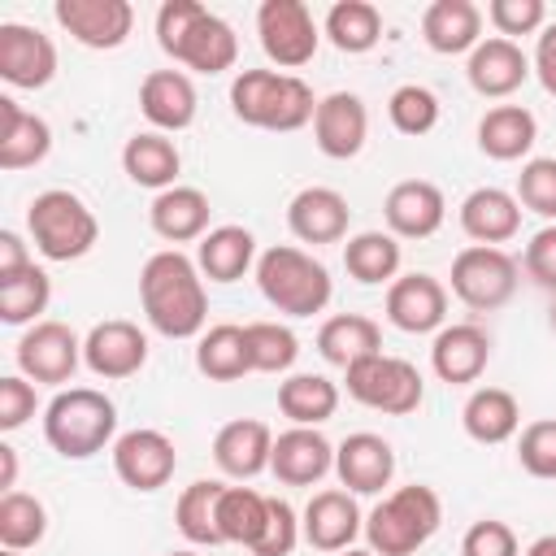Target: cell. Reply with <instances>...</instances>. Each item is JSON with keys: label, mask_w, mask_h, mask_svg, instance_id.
<instances>
[{"label": "cell", "mask_w": 556, "mask_h": 556, "mask_svg": "<svg viewBox=\"0 0 556 556\" xmlns=\"http://www.w3.org/2000/svg\"><path fill=\"white\" fill-rule=\"evenodd\" d=\"M195 369H200L208 382H235V378L252 374L243 326H235V321L208 326V330L200 334V343H195Z\"/></svg>", "instance_id": "obj_36"}, {"label": "cell", "mask_w": 556, "mask_h": 556, "mask_svg": "<svg viewBox=\"0 0 556 556\" xmlns=\"http://www.w3.org/2000/svg\"><path fill=\"white\" fill-rule=\"evenodd\" d=\"M369 139V109L356 91H330L313 113V143L330 161H352Z\"/></svg>", "instance_id": "obj_17"}, {"label": "cell", "mask_w": 556, "mask_h": 556, "mask_svg": "<svg viewBox=\"0 0 556 556\" xmlns=\"http://www.w3.org/2000/svg\"><path fill=\"white\" fill-rule=\"evenodd\" d=\"M30 265H35V261H30L26 243H22V235L0 230V282L13 278V274H22V269H30Z\"/></svg>", "instance_id": "obj_54"}, {"label": "cell", "mask_w": 556, "mask_h": 556, "mask_svg": "<svg viewBox=\"0 0 556 556\" xmlns=\"http://www.w3.org/2000/svg\"><path fill=\"white\" fill-rule=\"evenodd\" d=\"M421 39L439 56H460L482 43V9L473 0H434L421 13Z\"/></svg>", "instance_id": "obj_30"}, {"label": "cell", "mask_w": 556, "mask_h": 556, "mask_svg": "<svg viewBox=\"0 0 556 556\" xmlns=\"http://www.w3.org/2000/svg\"><path fill=\"white\" fill-rule=\"evenodd\" d=\"M156 43L195 74H226L239 61L235 26L208 13L200 0H165L156 9Z\"/></svg>", "instance_id": "obj_2"}, {"label": "cell", "mask_w": 556, "mask_h": 556, "mask_svg": "<svg viewBox=\"0 0 556 556\" xmlns=\"http://www.w3.org/2000/svg\"><path fill=\"white\" fill-rule=\"evenodd\" d=\"M539 139V122L526 104H495L478 122V148L491 161H521Z\"/></svg>", "instance_id": "obj_34"}, {"label": "cell", "mask_w": 556, "mask_h": 556, "mask_svg": "<svg viewBox=\"0 0 556 556\" xmlns=\"http://www.w3.org/2000/svg\"><path fill=\"white\" fill-rule=\"evenodd\" d=\"M387 117H391V126H395L400 135H408V139L430 135V130L439 126V96H434L430 87H421V83H404V87L391 91Z\"/></svg>", "instance_id": "obj_45"}, {"label": "cell", "mask_w": 556, "mask_h": 556, "mask_svg": "<svg viewBox=\"0 0 556 556\" xmlns=\"http://www.w3.org/2000/svg\"><path fill=\"white\" fill-rule=\"evenodd\" d=\"M460 426L473 443L482 447H495V443H508L517 430H521V404L513 391L504 387H478L465 408H460Z\"/></svg>", "instance_id": "obj_32"}, {"label": "cell", "mask_w": 556, "mask_h": 556, "mask_svg": "<svg viewBox=\"0 0 556 556\" xmlns=\"http://www.w3.org/2000/svg\"><path fill=\"white\" fill-rule=\"evenodd\" d=\"M334 469V447L317 426H291L274 439L269 473L282 486H313Z\"/></svg>", "instance_id": "obj_18"}, {"label": "cell", "mask_w": 556, "mask_h": 556, "mask_svg": "<svg viewBox=\"0 0 556 556\" xmlns=\"http://www.w3.org/2000/svg\"><path fill=\"white\" fill-rule=\"evenodd\" d=\"M343 387L356 404L374 408V413H387V417H408L421 408V395H426V382L417 374L413 361L404 356H387V352H374L356 365L343 369Z\"/></svg>", "instance_id": "obj_8"}, {"label": "cell", "mask_w": 556, "mask_h": 556, "mask_svg": "<svg viewBox=\"0 0 556 556\" xmlns=\"http://www.w3.org/2000/svg\"><path fill=\"white\" fill-rule=\"evenodd\" d=\"M222 491H226V482L200 478L178 495L174 521H178V534L187 543H195V547H217L222 543V534H217V500H222Z\"/></svg>", "instance_id": "obj_41"}, {"label": "cell", "mask_w": 556, "mask_h": 556, "mask_svg": "<svg viewBox=\"0 0 556 556\" xmlns=\"http://www.w3.org/2000/svg\"><path fill=\"white\" fill-rule=\"evenodd\" d=\"M52 300V282L39 265L13 274L0 282V321L4 326H35V317L48 308Z\"/></svg>", "instance_id": "obj_42"}, {"label": "cell", "mask_w": 556, "mask_h": 556, "mask_svg": "<svg viewBox=\"0 0 556 556\" xmlns=\"http://www.w3.org/2000/svg\"><path fill=\"white\" fill-rule=\"evenodd\" d=\"M117 434V404L96 387H65L43 408V439L65 460H87L104 452Z\"/></svg>", "instance_id": "obj_4"}, {"label": "cell", "mask_w": 556, "mask_h": 556, "mask_svg": "<svg viewBox=\"0 0 556 556\" xmlns=\"http://www.w3.org/2000/svg\"><path fill=\"white\" fill-rule=\"evenodd\" d=\"M22 378L43 382V387H61L74 378V369L83 365V339L74 334V326L65 321H35L26 326V334L13 348Z\"/></svg>", "instance_id": "obj_11"}, {"label": "cell", "mask_w": 556, "mask_h": 556, "mask_svg": "<svg viewBox=\"0 0 556 556\" xmlns=\"http://www.w3.org/2000/svg\"><path fill=\"white\" fill-rule=\"evenodd\" d=\"M256 35H261V52L278 70L308 65L317 56V43H321V26L313 22V9L304 0H261Z\"/></svg>", "instance_id": "obj_10"}, {"label": "cell", "mask_w": 556, "mask_h": 556, "mask_svg": "<svg viewBox=\"0 0 556 556\" xmlns=\"http://www.w3.org/2000/svg\"><path fill=\"white\" fill-rule=\"evenodd\" d=\"M300 530H304V543L317 547V552H348L352 539L365 530V517L356 508V495L352 491H317L304 513H300Z\"/></svg>", "instance_id": "obj_19"}, {"label": "cell", "mask_w": 556, "mask_h": 556, "mask_svg": "<svg viewBox=\"0 0 556 556\" xmlns=\"http://www.w3.org/2000/svg\"><path fill=\"white\" fill-rule=\"evenodd\" d=\"M139 304H143V317L156 334L165 339H195L204 334V321H208V291H204V274L200 265L178 252V248H165V252H152L139 269Z\"/></svg>", "instance_id": "obj_1"}, {"label": "cell", "mask_w": 556, "mask_h": 556, "mask_svg": "<svg viewBox=\"0 0 556 556\" xmlns=\"http://www.w3.org/2000/svg\"><path fill=\"white\" fill-rule=\"evenodd\" d=\"M517 204L556 222V156H530L517 174Z\"/></svg>", "instance_id": "obj_46"}, {"label": "cell", "mask_w": 556, "mask_h": 556, "mask_svg": "<svg viewBox=\"0 0 556 556\" xmlns=\"http://www.w3.org/2000/svg\"><path fill=\"white\" fill-rule=\"evenodd\" d=\"M530 74H534V70H530V56L521 52V43L500 39V35L482 39V43L469 52V61H465V78H469V87H473L482 100H504V96H513Z\"/></svg>", "instance_id": "obj_21"}, {"label": "cell", "mask_w": 556, "mask_h": 556, "mask_svg": "<svg viewBox=\"0 0 556 556\" xmlns=\"http://www.w3.org/2000/svg\"><path fill=\"white\" fill-rule=\"evenodd\" d=\"M243 334H248L252 374H287L295 365V356H300V339L282 321H248Z\"/></svg>", "instance_id": "obj_44"}, {"label": "cell", "mask_w": 556, "mask_h": 556, "mask_svg": "<svg viewBox=\"0 0 556 556\" xmlns=\"http://www.w3.org/2000/svg\"><path fill=\"white\" fill-rule=\"evenodd\" d=\"M52 17L74 43L96 48V52L122 48L135 30V4L130 0H56Z\"/></svg>", "instance_id": "obj_12"}, {"label": "cell", "mask_w": 556, "mask_h": 556, "mask_svg": "<svg viewBox=\"0 0 556 556\" xmlns=\"http://www.w3.org/2000/svg\"><path fill=\"white\" fill-rule=\"evenodd\" d=\"M165 556H200V552H165Z\"/></svg>", "instance_id": "obj_58"}, {"label": "cell", "mask_w": 556, "mask_h": 556, "mask_svg": "<svg viewBox=\"0 0 556 556\" xmlns=\"http://www.w3.org/2000/svg\"><path fill=\"white\" fill-rule=\"evenodd\" d=\"M300 539H304V530H300V517H295V508H291L287 500L269 495V517H265V530H261V539L252 543V556H291Z\"/></svg>", "instance_id": "obj_49"}, {"label": "cell", "mask_w": 556, "mask_h": 556, "mask_svg": "<svg viewBox=\"0 0 556 556\" xmlns=\"http://www.w3.org/2000/svg\"><path fill=\"white\" fill-rule=\"evenodd\" d=\"M339 556H378V552H361V547H348V552H339Z\"/></svg>", "instance_id": "obj_57"}, {"label": "cell", "mask_w": 556, "mask_h": 556, "mask_svg": "<svg viewBox=\"0 0 556 556\" xmlns=\"http://www.w3.org/2000/svg\"><path fill=\"white\" fill-rule=\"evenodd\" d=\"M122 169H126V178L135 182V187H148V191H169V187H178L174 178H178V169H182V156H178V143L169 139V135H161V130H139V135H130L126 139V148H122Z\"/></svg>", "instance_id": "obj_31"}, {"label": "cell", "mask_w": 556, "mask_h": 556, "mask_svg": "<svg viewBox=\"0 0 556 556\" xmlns=\"http://www.w3.org/2000/svg\"><path fill=\"white\" fill-rule=\"evenodd\" d=\"M278 408L295 426H321L339 408V387L326 374H291L287 382H278Z\"/></svg>", "instance_id": "obj_39"}, {"label": "cell", "mask_w": 556, "mask_h": 556, "mask_svg": "<svg viewBox=\"0 0 556 556\" xmlns=\"http://www.w3.org/2000/svg\"><path fill=\"white\" fill-rule=\"evenodd\" d=\"M195 265L208 282H239L256 265V239L248 226H217L195 243Z\"/></svg>", "instance_id": "obj_35"}, {"label": "cell", "mask_w": 556, "mask_h": 556, "mask_svg": "<svg viewBox=\"0 0 556 556\" xmlns=\"http://www.w3.org/2000/svg\"><path fill=\"white\" fill-rule=\"evenodd\" d=\"M352 208L334 187H304L287 204V226L300 243H339L348 235Z\"/></svg>", "instance_id": "obj_26"}, {"label": "cell", "mask_w": 556, "mask_h": 556, "mask_svg": "<svg viewBox=\"0 0 556 556\" xmlns=\"http://www.w3.org/2000/svg\"><path fill=\"white\" fill-rule=\"evenodd\" d=\"M486 22L500 30V39L517 43V35H539L547 26V4L543 0H491Z\"/></svg>", "instance_id": "obj_48"}, {"label": "cell", "mask_w": 556, "mask_h": 556, "mask_svg": "<svg viewBox=\"0 0 556 556\" xmlns=\"http://www.w3.org/2000/svg\"><path fill=\"white\" fill-rule=\"evenodd\" d=\"M269 517V495H261L256 486H226L217 500V534L222 543H239L252 552V543L261 539Z\"/></svg>", "instance_id": "obj_40"}, {"label": "cell", "mask_w": 556, "mask_h": 556, "mask_svg": "<svg viewBox=\"0 0 556 556\" xmlns=\"http://www.w3.org/2000/svg\"><path fill=\"white\" fill-rule=\"evenodd\" d=\"M387 321L404 334H439L447 321V287L434 274H400L387 287Z\"/></svg>", "instance_id": "obj_16"}, {"label": "cell", "mask_w": 556, "mask_h": 556, "mask_svg": "<svg viewBox=\"0 0 556 556\" xmlns=\"http://www.w3.org/2000/svg\"><path fill=\"white\" fill-rule=\"evenodd\" d=\"M35 387H30V378H22V374H4L0 378V430L9 434V430H17V426H26L30 417H35Z\"/></svg>", "instance_id": "obj_51"}, {"label": "cell", "mask_w": 556, "mask_h": 556, "mask_svg": "<svg viewBox=\"0 0 556 556\" xmlns=\"http://www.w3.org/2000/svg\"><path fill=\"white\" fill-rule=\"evenodd\" d=\"M526 556H556V534H543V539H534V543L526 547Z\"/></svg>", "instance_id": "obj_56"}, {"label": "cell", "mask_w": 556, "mask_h": 556, "mask_svg": "<svg viewBox=\"0 0 556 556\" xmlns=\"http://www.w3.org/2000/svg\"><path fill=\"white\" fill-rule=\"evenodd\" d=\"M230 109H235V117L243 126L291 135V130H300V126L313 122L317 100H313V87L300 74L239 70L235 83H230Z\"/></svg>", "instance_id": "obj_3"}, {"label": "cell", "mask_w": 556, "mask_h": 556, "mask_svg": "<svg viewBox=\"0 0 556 556\" xmlns=\"http://www.w3.org/2000/svg\"><path fill=\"white\" fill-rule=\"evenodd\" d=\"M26 230H30V243H35V252L43 261H78L100 239L96 213L87 208L83 195L65 191V187H48V191H39L30 200Z\"/></svg>", "instance_id": "obj_7"}, {"label": "cell", "mask_w": 556, "mask_h": 556, "mask_svg": "<svg viewBox=\"0 0 556 556\" xmlns=\"http://www.w3.org/2000/svg\"><path fill=\"white\" fill-rule=\"evenodd\" d=\"M486 361H491V334L473 321L443 326L430 343V369L439 374V382H452V387L478 382Z\"/></svg>", "instance_id": "obj_22"}, {"label": "cell", "mask_w": 556, "mask_h": 556, "mask_svg": "<svg viewBox=\"0 0 556 556\" xmlns=\"http://www.w3.org/2000/svg\"><path fill=\"white\" fill-rule=\"evenodd\" d=\"M269 456H274V430L265 421H256V417H235L213 439L217 469L226 478H239V482L265 473L269 469Z\"/></svg>", "instance_id": "obj_25"}, {"label": "cell", "mask_w": 556, "mask_h": 556, "mask_svg": "<svg viewBox=\"0 0 556 556\" xmlns=\"http://www.w3.org/2000/svg\"><path fill=\"white\" fill-rule=\"evenodd\" d=\"M343 269L361 287L395 282L400 278V239L391 230H361V235H352L348 248H343Z\"/></svg>", "instance_id": "obj_37"}, {"label": "cell", "mask_w": 556, "mask_h": 556, "mask_svg": "<svg viewBox=\"0 0 556 556\" xmlns=\"http://www.w3.org/2000/svg\"><path fill=\"white\" fill-rule=\"evenodd\" d=\"M139 113L161 130V135H174V130H187L200 113V96H195V83L182 74V70H152L143 83H139Z\"/></svg>", "instance_id": "obj_24"}, {"label": "cell", "mask_w": 556, "mask_h": 556, "mask_svg": "<svg viewBox=\"0 0 556 556\" xmlns=\"http://www.w3.org/2000/svg\"><path fill=\"white\" fill-rule=\"evenodd\" d=\"M460 230L482 243V248H500L508 239H517L521 230V204L513 191L504 187H478L460 200Z\"/></svg>", "instance_id": "obj_28"}, {"label": "cell", "mask_w": 556, "mask_h": 556, "mask_svg": "<svg viewBox=\"0 0 556 556\" xmlns=\"http://www.w3.org/2000/svg\"><path fill=\"white\" fill-rule=\"evenodd\" d=\"M321 35H326L339 52L361 56V52L378 48V39H382V13H378V4H369V0H339V4H330Z\"/></svg>", "instance_id": "obj_38"}, {"label": "cell", "mask_w": 556, "mask_h": 556, "mask_svg": "<svg viewBox=\"0 0 556 556\" xmlns=\"http://www.w3.org/2000/svg\"><path fill=\"white\" fill-rule=\"evenodd\" d=\"M17 482V447L0 443V491H13Z\"/></svg>", "instance_id": "obj_55"}, {"label": "cell", "mask_w": 556, "mask_h": 556, "mask_svg": "<svg viewBox=\"0 0 556 556\" xmlns=\"http://www.w3.org/2000/svg\"><path fill=\"white\" fill-rule=\"evenodd\" d=\"M517 460L530 478H543L552 482L556 478V417H543V421H530L517 439Z\"/></svg>", "instance_id": "obj_47"}, {"label": "cell", "mask_w": 556, "mask_h": 556, "mask_svg": "<svg viewBox=\"0 0 556 556\" xmlns=\"http://www.w3.org/2000/svg\"><path fill=\"white\" fill-rule=\"evenodd\" d=\"M0 78L17 91H39L56 78V43L26 22H0Z\"/></svg>", "instance_id": "obj_13"}, {"label": "cell", "mask_w": 556, "mask_h": 556, "mask_svg": "<svg viewBox=\"0 0 556 556\" xmlns=\"http://www.w3.org/2000/svg\"><path fill=\"white\" fill-rule=\"evenodd\" d=\"M113 469L130 491H161L178 469V447L161 430H126L113 443Z\"/></svg>", "instance_id": "obj_15"}, {"label": "cell", "mask_w": 556, "mask_h": 556, "mask_svg": "<svg viewBox=\"0 0 556 556\" xmlns=\"http://www.w3.org/2000/svg\"><path fill=\"white\" fill-rule=\"evenodd\" d=\"M43 534H48V508L26 491H4L0 495V547L26 552Z\"/></svg>", "instance_id": "obj_43"}, {"label": "cell", "mask_w": 556, "mask_h": 556, "mask_svg": "<svg viewBox=\"0 0 556 556\" xmlns=\"http://www.w3.org/2000/svg\"><path fill=\"white\" fill-rule=\"evenodd\" d=\"M517 261L504 248L469 243L452 256V295L473 313H495L517 295Z\"/></svg>", "instance_id": "obj_9"}, {"label": "cell", "mask_w": 556, "mask_h": 556, "mask_svg": "<svg viewBox=\"0 0 556 556\" xmlns=\"http://www.w3.org/2000/svg\"><path fill=\"white\" fill-rule=\"evenodd\" d=\"M83 365L96 378H109V382L135 378L148 365V334L126 317L96 321L87 330V339H83Z\"/></svg>", "instance_id": "obj_14"}, {"label": "cell", "mask_w": 556, "mask_h": 556, "mask_svg": "<svg viewBox=\"0 0 556 556\" xmlns=\"http://www.w3.org/2000/svg\"><path fill=\"white\" fill-rule=\"evenodd\" d=\"M460 556H521L517 547V534L508 521H495V517H482L465 530L460 539Z\"/></svg>", "instance_id": "obj_50"}, {"label": "cell", "mask_w": 556, "mask_h": 556, "mask_svg": "<svg viewBox=\"0 0 556 556\" xmlns=\"http://www.w3.org/2000/svg\"><path fill=\"white\" fill-rule=\"evenodd\" d=\"M521 265H526V274H530L539 287L556 291V222H552V226H543V230L526 243Z\"/></svg>", "instance_id": "obj_52"}, {"label": "cell", "mask_w": 556, "mask_h": 556, "mask_svg": "<svg viewBox=\"0 0 556 556\" xmlns=\"http://www.w3.org/2000/svg\"><path fill=\"white\" fill-rule=\"evenodd\" d=\"M208 217H213V204L200 187H169L152 200L148 208V226L156 239L165 243H195L208 235Z\"/></svg>", "instance_id": "obj_29"}, {"label": "cell", "mask_w": 556, "mask_h": 556, "mask_svg": "<svg viewBox=\"0 0 556 556\" xmlns=\"http://www.w3.org/2000/svg\"><path fill=\"white\" fill-rule=\"evenodd\" d=\"M317 352H321L326 365L348 369V365L382 352V326L365 313H334L317 330Z\"/></svg>", "instance_id": "obj_33"}, {"label": "cell", "mask_w": 556, "mask_h": 556, "mask_svg": "<svg viewBox=\"0 0 556 556\" xmlns=\"http://www.w3.org/2000/svg\"><path fill=\"white\" fill-rule=\"evenodd\" d=\"M382 217H387V230L395 239H430L447 217V200H443V191L434 182L404 178V182H395L387 191Z\"/></svg>", "instance_id": "obj_20"}, {"label": "cell", "mask_w": 556, "mask_h": 556, "mask_svg": "<svg viewBox=\"0 0 556 556\" xmlns=\"http://www.w3.org/2000/svg\"><path fill=\"white\" fill-rule=\"evenodd\" d=\"M534 78L543 83L547 96H556V22H547L539 30V43H534V61H530Z\"/></svg>", "instance_id": "obj_53"}, {"label": "cell", "mask_w": 556, "mask_h": 556, "mask_svg": "<svg viewBox=\"0 0 556 556\" xmlns=\"http://www.w3.org/2000/svg\"><path fill=\"white\" fill-rule=\"evenodd\" d=\"M52 152V126L22 109L13 96H0V169H30Z\"/></svg>", "instance_id": "obj_27"}, {"label": "cell", "mask_w": 556, "mask_h": 556, "mask_svg": "<svg viewBox=\"0 0 556 556\" xmlns=\"http://www.w3.org/2000/svg\"><path fill=\"white\" fill-rule=\"evenodd\" d=\"M552 326H556V304H552Z\"/></svg>", "instance_id": "obj_60"}, {"label": "cell", "mask_w": 556, "mask_h": 556, "mask_svg": "<svg viewBox=\"0 0 556 556\" xmlns=\"http://www.w3.org/2000/svg\"><path fill=\"white\" fill-rule=\"evenodd\" d=\"M0 556H22V552H9V547H4V552H0Z\"/></svg>", "instance_id": "obj_59"}, {"label": "cell", "mask_w": 556, "mask_h": 556, "mask_svg": "<svg viewBox=\"0 0 556 556\" xmlns=\"http://www.w3.org/2000/svg\"><path fill=\"white\" fill-rule=\"evenodd\" d=\"M334 473L352 495H378L395 478V452L382 434L356 430L334 447Z\"/></svg>", "instance_id": "obj_23"}, {"label": "cell", "mask_w": 556, "mask_h": 556, "mask_svg": "<svg viewBox=\"0 0 556 556\" xmlns=\"http://www.w3.org/2000/svg\"><path fill=\"white\" fill-rule=\"evenodd\" d=\"M256 287H261L265 304L287 317H313L334 295L330 269L295 243H274L256 256Z\"/></svg>", "instance_id": "obj_5"}, {"label": "cell", "mask_w": 556, "mask_h": 556, "mask_svg": "<svg viewBox=\"0 0 556 556\" xmlns=\"http://www.w3.org/2000/svg\"><path fill=\"white\" fill-rule=\"evenodd\" d=\"M439 526H443L439 491L426 482H408L374 504V513L365 517V539L369 552L378 556H413L421 543L434 539Z\"/></svg>", "instance_id": "obj_6"}]
</instances>
